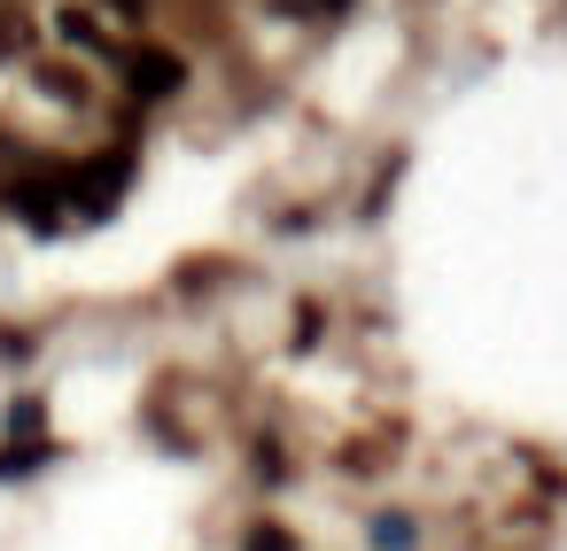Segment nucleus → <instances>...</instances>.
Wrapping results in <instances>:
<instances>
[{
	"label": "nucleus",
	"mask_w": 567,
	"mask_h": 551,
	"mask_svg": "<svg viewBox=\"0 0 567 551\" xmlns=\"http://www.w3.org/2000/svg\"><path fill=\"white\" fill-rule=\"evenodd\" d=\"M179 79H187V63H179V55H164V48H141V55H125V86H133L141 102H164V94H179Z\"/></svg>",
	"instance_id": "1"
},
{
	"label": "nucleus",
	"mask_w": 567,
	"mask_h": 551,
	"mask_svg": "<svg viewBox=\"0 0 567 551\" xmlns=\"http://www.w3.org/2000/svg\"><path fill=\"white\" fill-rule=\"evenodd\" d=\"M125 171H133V156H102L94 171H79V179H86V210H110L117 187H125Z\"/></svg>",
	"instance_id": "2"
},
{
	"label": "nucleus",
	"mask_w": 567,
	"mask_h": 551,
	"mask_svg": "<svg viewBox=\"0 0 567 551\" xmlns=\"http://www.w3.org/2000/svg\"><path fill=\"white\" fill-rule=\"evenodd\" d=\"M373 543H381V551H404V543H412V520H404V512H381V520H373Z\"/></svg>",
	"instance_id": "3"
},
{
	"label": "nucleus",
	"mask_w": 567,
	"mask_h": 551,
	"mask_svg": "<svg viewBox=\"0 0 567 551\" xmlns=\"http://www.w3.org/2000/svg\"><path fill=\"white\" fill-rule=\"evenodd\" d=\"M9 435H40V404H17L9 412Z\"/></svg>",
	"instance_id": "4"
},
{
	"label": "nucleus",
	"mask_w": 567,
	"mask_h": 551,
	"mask_svg": "<svg viewBox=\"0 0 567 551\" xmlns=\"http://www.w3.org/2000/svg\"><path fill=\"white\" fill-rule=\"evenodd\" d=\"M249 551H296V543H288V528H257V536H249Z\"/></svg>",
	"instance_id": "5"
},
{
	"label": "nucleus",
	"mask_w": 567,
	"mask_h": 551,
	"mask_svg": "<svg viewBox=\"0 0 567 551\" xmlns=\"http://www.w3.org/2000/svg\"><path fill=\"white\" fill-rule=\"evenodd\" d=\"M133 9H148V0H117V17H133Z\"/></svg>",
	"instance_id": "6"
},
{
	"label": "nucleus",
	"mask_w": 567,
	"mask_h": 551,
	"mask_svg": "<svg viewBox=\"0 0 567 551\" xmlns=\"http://www.w3.org/2000/svg\"><path fill=\"white\" fill-rule=\"evenodd\" d=\"M327 9H350V0H327Z\"/></svg>",
	"instance_id": "7"
}]
</instances>
